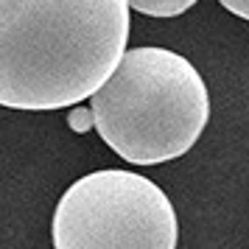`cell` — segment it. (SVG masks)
I'll return each instance as SVG.
<instances>
[{
    "label": "cell",
    "instance_id": "6da1fadb",
    "mask_svg": "<svg viewBox=\"0 0 249 249\" xmlns=\"http://www.w3.org/2000/svg\"><path fill=\"white\" fill-rule=\"evenodd\" d=\"M129 0H0V107L65 109L115 73Z\"/></svg>",
    "mask_w": 249,
    "mask_h": 249
},
{
    "label": "cell",
    "instance_id": "7a4b0ae2",
    "mask_svg": "<svg viewBox=\"0 0 249 249\" xmlns=\"http://www.w3.org/2000/svg\"><path fill=\"white\" fill-rule=\"evenodd\" d=\"M95 132L132 165H160L188 154L210 121L207 84L168 48H132L90 95Z\"/></svg>",
    "mask_w": 249,
    "mask_h": 249
},
{
    "label": "cell",
    "instance_id": "3957f363",
    "mask_svg": "<svg viewBox=\"0 0 249 249\" xmlns=\"http://www.w3.org/2000/svg\"><path fill=\"white\" fill-rule=\"evenodd\" d=\"M51 235L53 249H177L179 221L148 177L104 168L59 196Z\"/></svg>",
    "mask_w": 249,
    "mask_h": 249
},
{
    "label": "cell",
    "instance_id": "277c9868",
    "mask_svg": "<svg viewBox=\"0 0 249 249\" xmlns=\"http://www.w3.org/2000/svg\"><path fill=\"white\" fill-rule=\"evenodd\" d=\"M196 3L199 0H129V6L146 17H179Z\"/></svg>",
    "mask_w": 249,
    "mask_h": 249
},
{
    "label": "cell",
    "instance_id": "5b68a950",
    "mask_svg": "<svg viewBox=\"0 0 249 249\" xmlns=\"http://www.w3.org/2000/svg\"><path fill=\"white\" fill-rule=\"evenodd\" d=\"M68 124H70V129L79 132V135L95 129V112H92V107H73L70 115H68Z\"/></svg>",
    "mask_w": 249,
    "mask_h": 249
},
{
    "label": "cell",
    "instance_id": "8992f818",
    "mask_svg": "<svg viewBox=\"0 0 249 249\" xmlns=\"http://www.w3.org/2000/svg\"><path fill=\"white\" fill-rule=\"evenodd\" d=\"M230 14H235L241 20H249V0H218Z\"/></svg>",
    "mask_w": 249,
    "mask_h": 249
}]
</instances>
